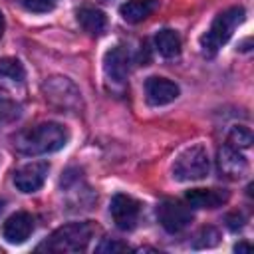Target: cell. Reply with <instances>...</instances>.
<instances>
[{
	"label": "cell",
	"mask_w": 254,
	"mask_h": 254,
	"mask_svg": "<svg viewBox=\"0 0 254 254\" xmlns=\"http://www.w3.org/2000/svg\"><path fill=\"white\" fill-rule=\"evenodd\" d=\"M145 95L151 105H167L179 97V85L167 77H149L145 81Z\"/></svg>",
	"instance_id": "obj_10"
},
{
	"label": "cell",
	"mask_w": 254,
	"mask_h": 254,
	"mask_svg": "<svg viewBox=\"0 0 254 254\" xmlns=\"http://www.w3.org/2000/svg\"><path fill=\"white\" fill-rule=\"evenodd\" d=\"M18 117V105L8 99L4 93H0V123H8Z\"/></svg>",
	"instance_id": "obj_18"
},
{
	"label": "cell",
	"mask_w": 254,
	"mask_h": 254,
	"mask_svg": "<svg viewBox=\"0 0 254 254\" xmlns=\"http://www.w3.org/2000/svg\"><path fill=\"white\" fill-rule=\"evenodd\" d=\"M48 171H50V165L44 163V161L28 163V165H24L22 169H18L14 173V185L22 192H36L46 183Z\"/></svg>",
	"instance_id": "obj_7"
},
{
	"label": "cell",
	"mask_w": 254,
	"mask_h": 254,
	"mask_svg": "<svg viewBox=\"0 0 254 254\" xmlns=\"http://www.w3.org/2000/svg\"><path fill=\"white\" fill-rule=\"evenodd\" d=\"M157 218L161 222V226L167 232H181L183 228H187L192 220V212L189 208V204L181 202V200H173L167 198L159 204L157 208Z\"/></svg>",
	"instance_id": "obj_5"
},
{
	"label": "cell",
	"mask_w": 254,
	"mask_h": 254,
	"mask_svg": "<svg viewBox=\"0 0 254 254\" xmlns=\"http://www.w3.org/2000/svg\"><path fill=\"white\" fill-rule=\"evenodd\" d=\"M95 234V226L91 222H69L60 226L58 230H54L50 234V238H46L38 250H46V252H83L89 244V240Z\"/></svg>",
	"instance_id": "obj_2"
},
{
	"label": "cell",
	"mask_w": 254,
	"mask_h": 254,
	"mask_svg": "<svg viewBox=\"0 0 254 254\" xmlns=\"http://www.w3.org/2000/svg\"><path fill=\"white\" fill-rule=\"evenodd\" d=\"M32 230H34V218L28 212H14L2 224V236L10 244H22V242H26L30 238Z\"/></svg>",
	"instance_id": "obj_9"
},
{
	"label": "cell",
	"mask_w": 254,
	"mask_h": 254,
	"mask_svg": "<svg viewBox=\"0 0 254 254\" xmlns=\"http://www.w3.org/2000/svg\"><path fill=\"white\" fill-rule=\"evenodd\" d=\"M97 250L99 252H125V250H129V246L123 242H117V240H105Z\"/></svg>",
	"instance_id": "obj_20"
},
{
	"label": "cell",
	"mask_w": 254,
	"mask_h": 254,
	"mask_svg": "<svg viewBox=\"0 0 254 254\" xmlns=\"http://www.w3.org/2000/svg\"><path fill=\"white\" fill-rule=\"evenodd\" d=\"M226 222H228V228H230V230H238V228H242V216H240L238 212L228 214V216H226Z\"/></svg>",
	"instance_id": "obj_21"
},
{
	"label": "cell",
	"mask_w": 254,
	"mask_h": 254,
	"mask_svg": "<svg viewBox=\"0 0 254 254\" xmlns=\"http://www.w3.org/2000/svg\"><path fill=\"white\" fill-rule=\"evenodd\" d=\"M234 250H236V252H244V250H250V244H248V242H240V244H236V246H234Z\"/></svg>",
	"instance_id": "obj_22"
},
{
	"label": "cell",
	"mask_w": 254,
	"mask_h": 254,
	"mask_svg": "<svg viewBox=\"0 0 254 254\" xmlns=\"http://www.w3.org/2000/svg\"><path fill=\"white\" fill-rule=\"evenodd\" d=\"M185 200L192 208H218L228 200V192L222 189H192Z\"/></svg>",
	"instance_id": "obj_12"
},
{
	"label": "cell",
	"mask_w": 254,
	"mask_h": 254,
	"mask_svg": "<svg viewBox=\"0 0 254 254\" xmlns=\"http://www.w3.org/2000/svg\"><path fill=\"white\" fill-rule=\"evenodd\" d=\"M250 143H252V133L248 127H244V125L232 127V131L228 135V145H232L236 149H246V147H250Z\"/></svg>",
	"instance_id": "obj_17"
},
{
	"label": "cell",
	"mask_w": 254,
	"mask_h": 254,
	"mask_svg": "<svg viewBox=\"0 0 254 254\" xmlns=\"http://www.w3.org/2000/svg\"><path fill=\"white\" fill-rule=\"evenodd\" d=\"M20 2L30 12H48L56 6V0H20Z\"/></svg>",
	"instance_id": "obj_19"
},
{
	"label": "cell",
	"mask_w": 254,
	"mask_h": 254,
	"mask_svg": "<svg viewBox=\"0 0 254 254\" xmlns=\"http://www.w3.org/2000/svg\"><path fill=\"white\" fill-rule=\"evenodd\" d=\"M155 46L163 58H177L181 54V38L175 30H161L155 36Z\"/></svg>",
	"instance_id": "obj_15"
},
{
	"label": "cell",
	"mask_w": 254,
	"mask_h": 254,
	"mask_svg": "<svg viewBox=\"0 0 254 254\" xmlns=\"http://www.w3.org/2000/svg\"><path fill=\"white\" fill-rule=\"evenodd\" d=\"M109 212L121 230H133L139 222V202L127 194H115L111 198Z\"/></svg>",
	"instance_id": "obj_6"
},
{
	"label": "cell",
	"mask_w": 254,
	"mask_h": 254,
	"mask_svg": "<svg viewBox=\"0 0 254 254\" xmlns=\"http://www.w3.org/2000/svg\"><path fill=\"white\" fill-rule=\"evenodd\" d=\"M0 212H2V202H0Z\"/></svg>",
	"instance_id": "obj_24"
},
{
	"label": "cell",
	"mask_w": 254,
	"mask_h": 254,
	"mask_svg": "<svg viewBox=\"0 0 254 254\" xmlns=\"http://www.w3.org/2000/svg\"><path fill=\"white\" fill-rule=\"evenodd\" d=\"M242 22H244V8L242 6H232V8L224 10V12H220L212 20L208 32L200 38L202 54L204 56H214L230 40V36L234 34V30Z\"/></svg>",
	"instance_id": "obj_3"
},
{
	"label": "cell",
	"mask_w": 254,
	"mask_h": 254,
	"mask_svg": "<svg viewBox=\"0 0 254 254\" xmlns=\"http://www.w3.org/2000/svg\"><path fill=\"white\" fill-rule=\"evenodd\" d=\"M77 24H79L87 34H91V36H99V34L105 32L107 18H105V14H103L101 10L85 6V8L77 10Z\"/></svg>",
	"instance_id": "obj_14"
},
{
	"label": "cell",
	"mask_w": 254,
	"mask_h": 254,
	"mask_svg": "<svg viewBox=\"0 0 254 254\" xmlns=\"http://www.w3.org/2000/svg\"><path fill=\"white\" fill-rule=\"evenodd\" d=\"M0 75L14 79V81H22L24 79V67L16 58H0Z\"/></svg>",
	"instance_id": "obj_16"
},
{
	"label": "cell",
	"mask_w": 254,
	"mask_h": 254,
	"mask_svg": "<svg viewBox=\"0 0 254 254\" xmlns=\"http://www.w3.org/2000/svg\"><path fill=\"white\" fill-rule=\"evenodd\" d=\"M103 69H105V75L111 81L123 83L127 79V73H129V54H127V50L121 48V46L111 48L103 58Z\"/></svg>",
	"instance_id": "obj_11"
},
{
	"label": "cell",
	"mask_w": 254,
	"mask_h": 254,
	"mask_svg": "<svg viewBox=\"0 0 254 254\" xmlns=\"http://www.w3.org/2000/svg\"><path fill=\"white\" fill-rule=\"evenodd\" d=\"M208 171H210V161L202 145H192L185 149L173 163V177L183 183L200 181L208 175Z\"/></svg>",
	"instance_id": "obj_4"
},
{
	"label": "cell",
	"mask_w": 254,
	"mask_h": 254,
	"mask_svg": "<svg viewBox=\"0 0 254 254\" xmlns=\"http://www.w3.org/2000/svg\"><path fill=\"white\" fill-rule=\"evenodd\" d=\"M218 169L226 179H242L248 173V161L246 157L232 145H222L218 151Z\"/></svg>",
	"instance_id": "obj_8"
},
{
	"label": "cell",
	"mask_w": 254,
	"mask_h": 254,
	"mask_svg": "<svg viewBox=\"0 0 254 254\" xmlns=\"http://www.w3.org/2000/svg\"><path fill=\"white\" fill-rule=\"evenodd\" d=\"M67 137L69 135L64 125L48 121L18 133V137L14 139V145L24 155H46V153L60 151L67 143Z\"/></svg>",
	"instance_id": "obj_1"
},
{
	"label": "cell",
	"mask_w": 254,
	"mask_h": 254,
	"mask_svg": "<svg viewBox=\"0 0 254 254\" xmlns=\"http://www.w3.org/2000/svg\"><path fill=\"white\" fill-rule=\"evenodd\" d=\"M2 34H4V16L0 12V38H2Z\"/></svg>",
	"instance_id": "obj_23"
},
{
	"label": "cell",
	"mask_w": 254,
	"mask_h": 254,
	"mask_svg": "<svg viewBox=\"0 0 254 254\" xmlns=\"http://www.w3.org/2000/svg\"><path fill=\"white\" fill-rule=\"evenodd\" d=\"M159 6V0H127L125 4H121L119 14L125 22L129 24H137L147 20Z\"/></svg>",
	"instance_id": "obj_13"
}]
</instances>
